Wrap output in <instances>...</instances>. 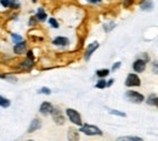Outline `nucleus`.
<instances>
[{"label":"nucleus","instance_id":"15","mask_svg":"<svg viewBox=\"0 0 158 141\" xmlns=\"http://www.w3.org/2000/svg\"><path fill=\"white\" fill-rule=\"evenodd\" d=\"M139 6H140V9H141L142 11H151V10H153V7H155L152 0H141L140 4H139Z\"/></svg>","mask_w":158,"mask_h":141},{"label":"nucleus","instance_id":"33","mask_svg":"<svg viewBox=\"0 0 158 141\" xmlns=\"http://www.w3.org/2000/svg\"><path fill=\"white\" fill-rule=\"evenodd\" d=\"M85 1L90 5H100L102 2V0H85Z\"/></svg>","mask_w":158,"mask_h":141},{"label":"nucleus","instance_id":"11","mask_svg":"<svg viewBox=\"0 0 158 141\" xmlns=\"http://www.w3.org/2000/svg\"><path fill=\"white\" fill-rule=\"evenodd\" d=\"M41 125H43V123L40 121L39 118H33L31 123H29V125H28V129H27V134H33V133H35V131H38L40 128H41Z\"/></svg>","mask_w":158,"mask_h":141},{"label":"nucleus","instance_id":"21","mask_svg":"<svg viewBox=\"0 0 158 141\" xmlns=\"http://www.w3.org/2000/svg\"><path fill=\"white\" fill-rule=\"evenodd\" d=\"M117 140L118 141H142L141 138H139V136H119L117 138Z\"/></svg>","mask_w":158,"mask_h":141},{"label":"nucleus","instance_id":"17","mask_svg":"<svg viewBox=\"0 0 158 141\" xmlns=\"http://www.w3.org/2000/svg\"><path fill=\"white\" fill-rule=\"evenodd\" d=\"M10 106H11V100L5 97V96H2V95H0V107L1 108H9Z\"/></svg>","mask_w":158,"mask_h":141},{"label":"nucleus","instance_id":"29","mask_svg":"<svg viewBox=\"0 0 158 141\" xmlns=\"http://www.w3.org/2000/svg\"><path fill=\"white\" fill-rule=\"evenodd\" d=\"M26 55V57H28V59H32V60H35V56H34V52H33V50H27V52L24 54Z\"/></svg>","mask_w":158,"mask_h":141},{"label":"nucleus","instance_id":"27","mask_svg":"<svg viewBox=\"0 0 158 141\" xmlns=\"http://www.w3.org/2000/svg\"><path fill=\"white\" fill-rule=\"evenodd\" d=\"M120 67H122V62H119V61H118V62H114V63H113V66L111 67V69H110V71H111V72H116V71H118Z\"/></svg>","mask_w":158,"mask_h":141},{"label":"nucleus","instance_id":"2","mask_svg":"<svg viewBox=\"0 0 158 141\" xmlns=\"http://www.w3.org/2000/svg\"><path fill=\"white\" fill-rule=\"evenodd\" d=\"M64 114H66V117L68 118V121L71 122L73 125L80 126L83 124L81 116H80V113H79L77 110H74V108H66Z\"/></svg>","mask_w":158,"mask_h":141},{"label":"nucleus","instance_id":"30","mask_svg":"<svg viewBox=\"0 0 158 141\" xmlns=\"http://www.w3.org/2000/svg\"><path fill=\"white\" fill-rule=\"evenodd\" d=\"M152 72L158 74V61H153L152 62Z\"/></svg>","mask_w":158,"mask_h":141},{"label":"nucleus","instance_id":"14","mask_svg":"<svg viewBox=\"0 0 158 141\" xmlns=\"http://www.w3.org/2000/svg\"><path fill=\"white\" fill-rule=\"evenodd\" d=\"M34 17L38 20V22H40V23H44L45 21L48 20V12L45 11V9H44L43 6H40V7H38V9H37Z\"/></svg>","mask_w":158,"mask_h":141},{"label":"nucleus","instance_id":"4","mask_svg":"<svg viewBox=\"0 0 158 141\" xmlns=\"http://www.w3.org/2000/svg\"><path fill=\"white\" fill-rule=\"evenodd\" d=\"M34 66H35V60H32L28 57H24L17 63V68L21 72H31L34 68Z\"/></svg>","mask_w":158,"mask_h":141},{"label":"nucleus","instance_id":"8","mask_svg":"<svg viewBox=\"0 0 158 141\" xmlns=\"http://www.w3.org/2000/svg\"><path fill=\"white\" fill-rule=\"evenodd\" d=\"M0 6L12 11H19L21 9V2L19 0H0Z\"/></svg>","mask_w":158,"mask_h":141},{"label":"nucleus","instance_id":"12","mask_svg":"<svg viewBox=\"0 0 158 141\" xmlns=\"http://www.w3.org/2000/svg\"><path fill=\"white\" fill-rule=\"evenodd\" d=\"M146 61L143 60V59H141V57H138L136 60L134 61V63H133V69H134V72L135 73H142L145 69H146Z\"/></svg>","mask_w":158,"mask_h":141},{"label":"nucleus","instance_id":"20","mask_svg":"<svg viewBox=\"0 0 158 141\" xmlns=\"http://www.w3.org/2000/svg\"><path fill=\"white\" fill-rule=\"evenodd\" d=\"M110 73H111V71L108 68H102V69H98L96 71V76L99 78H106V77L110 76Z\"/></svg>","mask_w":158,"mask_h":141},{"label":"nucleus","instance_id":"23","mask_svg":"<svg viewBox=\"0 0 158 141\" xmlns=\"http://www.w3.org/2000/svg\"><path fill=\"white\" fill-rule=\"evenodd\" d=\"M108 113L113 114V116H118V117H127L125 112H122V111H118V110H113V108H108Z\"/></svg>","mask_w":158,"mask_h":141},{"label":"nucleus","instance_id":"32","mask_svg":"<svg viewBox=\"0 0 158 141\" xmlns=\"http://www.w3.org/2000/svg\"><path fill=\"white\" fill-rule=\"evenodd\" d=\"M134 0H123V6L124 7H130L133 5Z\"/></svg>","mask_w":158,"mask_h":141},{"label":"nucleus","instance_id":"37","mask_svg":"<svg viewBox=\"0 0 158 141\" xmlns=\"http://www.w3.org/2000/svg\"><path fill=\"white\" fill-rule=\"evenodd\" d=\"M6 78V74L5 73H0V79H5Z\"/></svg>","mask_w":158,"mask_h":141},{"label":"nucleus","instance_id":"35","mask_svg":"<svg viewBox=\"0 0 158 141\" xmlns=\"http://www.w3.org/2000/svg\"><path fill=\"white\" fill-rule=\"evenodd\" d=\"M113 83H114V79H113V78H112V79H110V81H107V88L112 86V85H113Z\"/></svg>","mask_w":158,"mask_h":141},{"label":"nucleus","instance_id":"13","mask_svg":"<svg viewBox=\"0 0 158 141\" xmlns=\"http://www.w3.org/2000/svg\"><path fill=\"white\" fill-rule=\"evenodd\" d=\"M52 45L55 46H60V48H66L69 45V39L67 37H63V35H59L56 37L54 40H52Z\"/></svg>","mask_w":158,"mask_h":141},{"label":"nucleus","instance_id":"28","mask_svg":"<svg viewBox=\"0 0 158 141\" xmlns=\"http://www.w3.org/2000/svg\"><path fill=\"white\" fill-rule=\"evenodd\" d=\"M5 81H9L10 83H16V81H17V77L14 76V74H6Z\"/></svg>","mask_w":158,"mask_h":141},{"label":"nucleus","instance_id":"26","mask_svg":"<svg viewBox=\"0 0 158 141\" xmlns=\"http://www.w3.org/2000/svg\"><path fill=\"white\" fill-rule=\"evenodd\" d=\"M37 24H38V20L34 16H31L28 20V26L29 27H37Z\"/></svg>","mask_w":158,"mask_h":141},{"label":"nucleus","instance_id":"3","mask_svg":"<svg viewBox=\"0 0 158 141\" xmlns=\"http://www.w3.org/2000/svg\"><path fill=\"white\" fill-rule=\"evenodd\" d=\"M125 99L131 103H141L145 101V96L135 90H128L125 91Z\"/></svg>","mask_w":158,"mask_h":141},{"label":"nucleus","instance_id":"1","mask_svg":"<svg viewBox=\"0 0 158 141\" xmlns=\"http://www.w3.org/2000/svg\"><path fill=\"white\" fill-rule=\"evenodd\" d=\"M79 131L83 133L86 136H102L103 135V131L100 129L99 126L93 125V124H84L83 123L79 126Z\"/></svg>","mask_w":158,"mask_h":141},{"label":"nucleus","instance_id":"9","mask_svg":"<svg viewBox=\"0 0 158 141\" xmlns=\"http://www.w3.org/2000/svg\"><path fill=\"white\" fill-rule=\"evenodd\" d=\"M99 48H100L99 41H93V43H90V44L86 46V49H85V52H84V60L85 61L90 60V57L93 56V54H94Z\"/></svg>","mask_w":158,"mask_h":141},{"label":"nucleus","instance_id":"18","mask_svg":"<svg viewBox=\"0 0 158 141\" xmlns=\"http://www.w3.org/2000/svg\"><path fill=\"white\" fill-rule=\"evenodd\" d=\"M67 138H68V140H71V141L79 140L78 131L74 130V129H69V130H68V135H67Z\"/></svg>","mask_w":158,"mask_h":141},{"label":"nucleus","instance_id":"6","mask_svg":"<svg viewBox=\"0 0 158 141\" xmlns=\"http://www.w3.org/2000/svg\"><path fill=\"white\" fill-rule=\"evenodd\" d=\"M124 84H125L127 88H136V86L141 85V79L139 78V76L136 73H129L127 76V78H125Z\"/></svg>","mask_w":158,"mask_h":141},{"label":"nucleus","instance_id":"31","mask_svg":"<svg viewBox=\"0 0 158 141\" xmlns=\"http://www.w3.org/2000/svg\"><path fill=\"white\" fill-rule=\"evenodd\" d=\"M155 97H156V96H155V94H151V95L147 97V100H146L147 101V105L152 106V105H153V100H155Z\"/></svg>","mask_w":158,"mask_h":141},{"label":"nucleus","instance_id":"7","mask_svg":"<svg viewBox=\"0 0 158 141\" xmlns=\"http://www.w3.org/2000/svg\"><path fill=\"white\" fill-rule=\"evenodd\" d=\"M50 116L52 117V121L55 122L57 125H63L64 122H66V117H64L63 112L60 110L59 107H55L54 106V110H52V112H51Z\"/></svg>","mask_w":158,"mask_h":141},{"label":"nucleus","instance_id":"24","mask_svg":"<svg viewBox=\"0 0 158 141\" xmlns=\"http://www.w3.org/2000/svg\"><path fill=\"white\" fill-rule=\"evenodd\" d=\"M48 22H49V24H50V27H51V28H55V29L60 28L59 21L56 20V19H54V17H50V19L48 20Z\"/></svg>","mask_w":158,"mask_h":141},{"label":"nucleus","instance_id":"16","mask_svg":"<svg viewBox=\"0 0 158 141\" xmlns=\"http://www.w3.org/2000/svg\"><path fill=\"white\" fill-rule=\"evenodd\" d=\"M116 27H117V24H116V22H113V21H111V22H107V23L102 24V28H103V31H105L106 33L112 32Z\"/></svg>","mask_w":158,"mask_h":141},{"label":"nucleus","instance_id":"19","mask_svg":"<svg viewBox=\"0 0 158 141\" xmlns=\"http://www.w3.org/2000/svg\"><path fill=\"white\" fill-rule=\"evenodd\" d=\"M10 39H11V41H12V44H16V43H19V41L23 40L24 38H23V35H22V34L14 32V33H11V34H10Z\"/></svg>","mask_w":158,"mask_h":141},{"label":"nucleus","instance_id":"36","mask_svg":"<svg viewBox=\"0 0 158 141\" xmlns=\"http://www.w3.org/2000/svg\"><path fill=\"white\" fill-rule=\"evenodd\" d=\"M153 106H156L158 108V97H155V100H153Z\"/></svg>","mask_w":158,"mask_h":141},{"label":"nucleus","instance_id":"10","mask_svg":"<svg viewBox=\"0 0 158 141\" xmlns=\"http://www.w3.org/2000/svg\"><path fill=\"white\" fill-rule=\"evenodd\" d=\"M52 110H54V105L49 101L41 102V105L39 106V113L41 116H50Z\"/></svg>","mask_w":158,"mask_h":141},{"label":"nucleus","instance_id":"5","mask_svg":"<svg viewBox=\"0 0 158 141\" xmlns=\"http://www.w3.org/2000/svg\"><path fill=\"white\" fill-rule=\"evenodd\" d=\"M27 50H28V43L24 39L14 44V46H12V52L16 56H23L27 52Z\"/></svg>","mask_w":158,"mask_h":141},{"label":"nucleus","instance_id":"34","mask_svg":"<svg viewBox=\"0 0 158 141\" xmlns=\"http://www.w3.org/2000/svg\"><path fill=\"white\" fill-rule=\"evenodd\" d=\"M11 15H12V16L10 17V20H12V21H19V19H20V17H19V14H17V12H15V14H11Z\"/></svg>","mask_w":158,"mask_h":141},{"label":"nucleus","instance_id":"25","mask_svg":"<svg viewBox=\"0 0 158 141\" xmlns=\"http://www.w3.org/2000/svg\"><path fill=\"white\" fill-rule=\"evenodd\" d=\"M38 94H43V95H50L51 94V89L48 86H43L38 90Z\"/></svg>","mask_w":158,"mask_h":141},{"label":"nucleus","instance_id":"38","mask_svg":"<svg viewBox=\"0 0 158 141\" xmlns=\"http://www.w3.org/2000/svg\"><path fill=\"white\" fill-rule=\"evenodd\" d=\"M31 1H32L33 4H37V2H38V0H31Z\"/></svg>","mask_w":158,"mask_h":141},{"label":"nucleus","instance_id":"22","mask_svg":"<svg viewBox=\"0 0 158 141\" xmlns=\"http://www.w3.org/2000/svg\"><path fill=\"white\" fill-rule=\"evenodd\" d=\"M95 88L96 89H106L107 88V81L105 78H99V81L95 84Z\"/></svg>","mask_w":158,"mask_h":141}]
</instances>
